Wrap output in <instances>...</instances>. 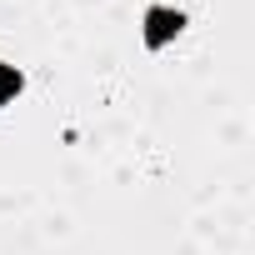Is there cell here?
<instances>
[{
	"label": "cell",
	"mask_w": 255,
	"mask_h": 255,
	"mask_svg": "<svg viewBox=\"0 0 255 255\" xmlns=\"http://www.w3.org/2000/svg\"><path fill=\"white\" fill-rule=\"evenodd\" d=\"M15 90H20V80H15V75H10L5 65H0V100H10Z\"/></svg>",
	"instance_id": "6da1fadb"
}]
</instances>
